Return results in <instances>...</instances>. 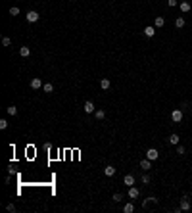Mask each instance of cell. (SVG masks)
<instances>
[{
    "label": "cell",
    "instance_id": "cell-30",
    "mask_svg": "<svg viewBox=\"0 0 192 213\" xmlns=\"http://www.w3.org/2000/svg\"><path fill=\"white\" fill-rule=\"evenodd\" d=\"M6 207H8V211H16V205H14V204H8Z\"/></svg>",
    "mask_w": 192,
    "mask_h": 213
},
{
    "label": "cell",
    "instance_id": "cell-27",
    "mask_svg": "<svg viewBox=\"0 0 192 213\" xmlns=\"http://www.w3.org/2000/svg\"><path fill=\"white\" fill-rule=\"evenodd\" d=\"M6 127H8V121H6V119H0V129L4 131Z\"/></svg>",
    "mask_w": 192,
    "mask_h": 213
},
{
    "label": "cell",
    "instance_id": "cell-6",
    "mask_svg": "<svg viewBox=\"0 0 192 213\" xmlns=\"http://www.w3.org/2000/svg\"><path fill=\"white\" fill-rule=\"evenodd\" d=\"M138 196H140V190L136 188V186H129V198H131V200H136Z\"/></svg>",
    "mask_w": 192,
    "mask_h": 213
},
{
    "label": "cell",
    "instance_id": "cell-21",
    "mask_svg": "<svg viewBox=\"0 0 192 213\" xmlns=\"http://www.w3.org/2000/svg\"><path fill=\"white\" fill-rule=\"evenodd\" d=\"M42 90H44L46 94H50V92H54V84H50V83H46L44 86H42Z\"/></svg>",
    "mask_w": 192,
    "mask_h": 213
},
{
    "label": "cell",
    "instance_id": "cell-11",
    "mask_svg": "<svg viewBox=\"0 0 192 213\" xmlns=\"http://www.w3.org/2000/svg\"><path fill=\"white\" fill-rule=\"evenodd\" d=\"M19 56L21 58H29L31 56V48H29V46H21L19 48Z\"/></svg>",
    "mask_w": 192,
    "mask_h": 213
},
{
    "label": "cell",
    "instance_id": "cell-15",
    "mask_svg": "<svg viewBox=\"0 0 192 213\" xmlns=\"http://www.w3.org/2000/svg\"><path fill=\"white\" fill-rule=\"evenodd\" d=\"M150 204H158V198H154V196H150V198H146V200L142 202V207H148Z\"/></svg>",
    "mask_w": 192,
    "mask_h": 213
},
{
    "label": "cell",
    "instance_id": "cell-1",
    "mask_svg": "<svg viewBox=\"0 0 192 213\" xmlns=\"http://www.w3.org/2000/svg\"><path fill=\"white\" fill-rule=\"evenodd\" d=\"M25 17H27V23H37V21H39V17H41V16H39V12L31 10V12H27V16H25Z\"/></svg>",
    "mask_w": 192,
    "mask_h": 213
},
{
    "label": "cell",
    "instance_id": "cell-7",
    "mask_svg": "<svg viewBox=\"0 0 192 213\" xmlns=\"http://www.w3.org/2000/svg\"><path fill=\"white\" fill-rule=\"evenodd\" d=\"M83 109H85V113H94V112H96V108H94V104H92L90 100H86V102H85Z\"/></svg>",
    "mask_w": 192,
    "mask_h": 213
},
{
    "label": "cell",
    "instance_id": "cell-10",
    "mask_svg": "<svg viewBox=\"0 0 192 213\" xmlns=\"http://www.w3.org/2000/svg\"><path fill=\"white\" fill-rule=\"evenodd\" d=\"M104 175H106V177H113L115 175V167L113 165H106V167H104Z\"/></svg>",
    "mask_w": 192,
    "mask_h": 213
},
{
    "label": "cell",
    "instance_id": "cell-29",
    "mask_svg": "<svg viewBox=\"0 0 192 213\" xmlns=\"http://www.w3.org/2000/svg\"><path fill=\"white\" fill-rule=\"evenodd\" d=\"M121 198H123V196H121L119 192H115V194H113V202H121Z\"/></svg>",
    "mask_w": 192,
    "mask_h": 213
},
{
    "label": "cell",
    "instance_id": "cell-19",
    "mask_svg": "<svg viewBox=\"0 0 192 213\" xmlns=\"http://www.w3.org/2000/svg\"><path fill=\"white\" fill-rule=\"evenodd\" d=\"M184 23H186V21H184V17H177V19H175V27H177V29H183Z\"/></svg>",
    "mask_w": 192,
    "mask_h": 213
},
{
    "label": "cell",
    "instance_id": "cell-9",
    "mask_svg": "<svg viewBox=\"0 0 192 213\" xmlns=\"http://www.w3.org/2000/svg\"><path fill=\"white\" fill-rule=\"evenodd\" d=\"M31 89H42V81L39 79V77H35V79H31Z\"/></svg>",
    "mask_w": 192,
    "mask_h": 213
},
{
    "label": "cell",
    "instance_id": "cell-28",
    "mask_svg": "<svg viewBox=\"0 0 192 213\" xmlns=\"http://www.w3.org/2000/svg\"><path fill=\"white\" fill-rule=\"evenodd\" d=\"M167 4H169V6H171V8H175V6H177V4H179V0H167Z\"/></svg>",
    "mask_w": 192,
    "mask_h": 213
},
{
    "label": "cell",
    "instance_id": "cell-20",
    "mask_svg": "<svg viewBox=\"0 0 192 213\" xmlns=\"http://www.w3.org/2000/svg\"><path fill=\"white\" fill-rule=\"evenodd\" d=\"M94 117H96V119H104V117H106V112H104V109H96V112H94Z\"/></svg>",
    "mask_w": 192,
    "mask_h": 213
},
{
    "label": "cell",
    "instance_id": "cell-23",
    "mask_svg": "<svg viewBox=\"0 0 192 213\" xmlns=\"http://www.w3.org/2000/svg\"><path fill=\"white\" fill-rule=\"evenodd\" d=\"M10 16H19V8H17V6H12V8H10Z\"/></svg>",
    "mask_w": 192,
    "mask_h": 213
},
{
    "label": "cell",
    "instance_id": "cell-24",
    "mask_svg": "<svg viewBox=\"0 0 192 213\" xmlns=\"http://www.w3.org/2000/svg\"><path fill=\"white\" fill-rule=\"evenodd\" d=\"M177 154H179V156H184V154H186V150H184V146L177 144Z\"/></svg>",
    "mask_w": 192,
    "mask_h": 213
},
{
    "label": "cell",
    "instance_id": "cell-18",
    "mask_svg": "<svg viewBox=\"0 0 192 213\" xmlns=\"http://www.w3.org/2000/svg\"><path fill=\"white\" fill-rule=\"evenodd\" d=\"M123 211H125V213H133V211H135V204H131V202L125 204V205H123Z\"/></svg>",
    "mask_w": 192,
    "mask_h": 213
},
{
    "label": "cell",
    "instance_id": "cell-14",
    "mask_svg": "<svg viewBox=\"0 0 192 213\" xmlns=\"http://www.w3.org/2000/svg\"><path fill=\"white\" fill-rule=\"evenodd\" d=\"M110 86H111L110 79H106V77H104V79L100 81V89H102V90H108V89H110Z\"/></svg>",
    "mask_w": 192,
    "mask_h": 213
},
{
    "label": "cell",
    "instance_id": "cell-8",
    "mask_svg": "<svg viewBox=\"0 0 192 213\" xmlns=\"http://www.w3.org/2000/svg\"><path fill=\"white\" fill-rule=\"evenodd\" d=\"M140 169H142V171H150V169H152V161L148 159V157H146V159H142V161H140Z\"/></svg>",
    "mask_w": 192,
    "mask_h": 213
},
{
    "label": "cell",
    "instance_id": "cell-5",
    "mask_svg": "<svg viewBox=\"0 0 192 213\" xmlns=\"http://www.w3.org/2000/svg\"><path fill=\"white\" fill-rule=\"evenodd\" d=\"M179 209H181V211H188V209H190V202H188V198H186V196L181 198V205H179Z\"/></svg>",
    "mask_w": 192,
    "mask_h": 213
},
{
    "label": "cell",
    "instance_id": "cell-26",
    "mask_svg": "<svg viewBox=\"0 0 192 213\" xmlns=\"http://www.w3.org/2000/svg\"><path fill=\"white\" fill-rule=\"evenodd\" d=\"M140 181H142L144 184H148V182H150V175H148V173H144L142 177H140Z\"/></svg>",
    "mask_w": 192,
    "mask_h": 213
},
{
    "label": "cell",
    "instance_id": "cell-12",
    "mask_svg": "<svg viewBox=\"0 0 192 213\" xmlns=\"http://www.w3.org/2000/svg\"><path fill=\"white\" fill-rule=\"evenodd\" d=\"M144 35H146L148 39H152V36L156 35V27H150V25H148V27H144Z\"/></svg>",
    "mask_w": 192,
    "mask_h": 213
},
{
    "label": "cell",
    "instance_id": "cell-25",
    "mask_svg": "<svg viewBox=\"0 0 192 213\" xmlns=\"http://www.w3.org/2000/svg\"><path fill=\"white\" fill-rule=\"evenodd\" d=\"M2 44L10 46V44H12V39H10V36H2Z\"/></svg>",
    "mask_w": 192,
    "mask_h": 213
},
{
    "label": "cell",
    "instance_id": "cell-22",
    "mask_svg": "<svg viewBox=\"0 0 192 213\" xmlns=\"http://www.w3.org/2000/svg\"><path fill=\"white\" fill-rule=\"evenodd\" d=\"M6 113H8V115H16L17 108H16V106H8V108H6Z\"/></svg>",
    "mask_w": 192,
    "mask_h": 213
},
{
    "label": "cell",
    "instance_id": "cell-17",
    "mask_svg": "<svg viewBox=\"0 0 192 213\" xmlns=\"http://www.w3.org/2000/svg\"><path fill=\"white\" fill-rule=\"evenodd\" d=\"M169 142H171V144H179V142H181V137H179V134H177V133H173L171 134V137H169Z\"/></svg>",
    "mask_w": 192,
    "mask_h": 213
},
{
    "label": "cell",
    "instance_id": "cell-3",
    "mask_svg": "<svg viewBox=\"0 0 192 213\" xmlns=\"http://www.w3.org/2000/svg\"><path fill=\"white\" fill-rule=\"evenodd\" d=\"M179 6H181V12H183V14H186V12H190V10H192V4L188 2V0H181Z\"/></svg>",
    "mask_w": 192,
    "mask_h": 213
},
{
    "label": "cell",
    "instance_id": "cell-2",
    "mask_svg": "<svg viewBox=\"0 0 192 213\" xmlns=\"http://www.w3.org/2000/svg\"><path fill=\"white\" fill-rule=\"evenodd\" d=\"M146 157H148L150 161H156V159L159 157V152H158L156 148H148V152H146Z\"/></svg>",
    "mask_w": 192,
    "mask_h": 213
},
{
    "label": "cell",
    "instance_id": "cell-16",
    "mask_svg": "<svg viewBox=\"0 0 192 213\" xmlns=\"http://www.w3.org/2000/svg\"><path fill=\"white\" fill-rule=\"evenodd\" d=\"M163 25H165V19H163V17H161V16H158V17H156V19H154V27H163Z\"/></svg>",
    "mask_w": 192,
    "mask_h": 213
},
{
    "label": "cell",
    "instance_id": "cell-13",
    "mask_svg": "<svg viewBox=\"0 0 192 213\" xmlns=\"http://www.w3.org/2000/svg\"><path fill=\"white\" fill-rule=\"evenodd\" d=\"M123 182H125L127 186H135V177H133V175H125Z\"/></svg>",
    "mask_w": 192,
    "mask_h": 213
},
{
    "label": "cell",
    "instance_id": "cell-4",
    "mask_svg": "<svg viewBox=\"0 0 192 213\" xmlns=\"http://www.w3.org/2000/svg\"><path fill=\"white\" fill-rule=\"evenodd\" d=\"M171 119L175 121V123H181V119H183V109H173Z\"/></svg>",
    "mask_w": 192,
    "mask_h": 213
}]
</instances>
